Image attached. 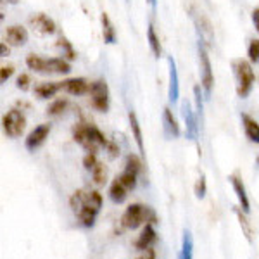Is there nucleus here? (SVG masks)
Instances as JSON below:
<instances>
[{
	"instance_id": "obj_1",
	"label": "nucleus",
	"mask_w": 259,
	"mask_h": 259,
	"mask_svg": "<svg viewBox=\"0 0 259 259\" xmlns=\"http://www.w3.org/2000/svg\"><path fill=\"white\" fill-rule=\"evenodd\" d=\"M102 194L99 190H76L69 199V206L81 227L92 228L102 209Z\"/></svg>"
},
{
	"instance_id": "obj_2",
	"label": "nucleus",
	"mask_w": 259,
	"mask_h": 259,
	"mask_svg": "<svg viewBox=\"0 0 259 259\" xmlns=\"http://www.w3.org/2000/svg\"><path fill=\"white\" fill-rule=\"evenodd\" d=\"M73 139L85 149V152L92 154H97L100 149H107V145H109V140L106 139V135L95 124L87 123V121H78L74 124Z\"/></svg>"
},
{
	"instance_id": "obj_3",
	"label": "nucleus",
	"mask_w": 259,
	"mask_h": 259,
	"mask_svg": "<svg viewBox=\"0 0 259 259\" xmlns=\"http://www.w3.org/2000/svg\"><path fill=\"white\" fill-rule=\"evenodd\" d=\"M26 66L33 73L38 74H69L71 73V61L66 57H40L36 54H30L26 57Z\"/></svg>"
},
{
	"instance_id": "obj_4",
	"label": "nucleus",
	"mask_w": 259,
	"mask_h": 259,
	"mask_svg": "<svg viewBox=\"0 0 259 259\" xmlns=\"http://www.w3.org/2000/svg\"><path fill=\"white\" fill-rule=\"evenodd\" d=\"M147 223H156V212L152 211V207L140 202L130 204L121 216V225L126 230H137Z\"/></svg>"
},
{
	"instance_id": "obj_5",
	"label": "nucleus",
	"mask_w": 259,
	"mask_h": 259,
	"mask_svg": "<svg viewBox=\"0 0 259 259\" xmlns=\"http://www.w3.org/2000/svg\"><path fill=\"white\" fill-rule=\"evenodd\" d=\"M233 71H235L237 78V95L240 99H247L249 94L252 92L254 81H256L252 62L247 59H237L233 62Z\"/></svg>"
},
{
	"instance_id": "obj_6",
	"label": "nucleus",
	"mask_w": 259,
	"mask_h": 259,
	"mask_svg": "<svg viewBox=\"0 0 259 259\" xmlns=\"http://www.w3.org/2000/svg\"><path fill=\"white\" fill-rule=\"evenodd\" d=\"M90 106L92 109H95L97 112H107L109 111V104H111V97H109V87H107V81L99 78L95 81H90Z\"/></svg>"
},
{
	"instance_id": "obj_7",
	"label": "nucleus",
	"mask_w": 259,
	"mask_h": 259,
	"mask_svg": "<svg viewBox=\"0 0 259 259\" xmlns=\"http://www.w3.org/2000/svg\"><path fill=\"white\" fill-rule=\"evenodd\" d=\"M197 50H199V64H200V85H202L204 95L209 97L212 94V87H214V74H212L211 59L204 41L199 40Z\"/></svg>"
},
{
	"instance_id": "obj_8",
	"label": "nucleus",
	"mask_w": 259,
	"mask_h": 259,
	"mask_svg": "<svg viewBox=\"0 0 259 259\" xmlns=\"http://www.w3.org/2000/svg\"><path fill=\"white\" fill-rule=\"evenodd\" d=\"M2 128L9 139H19L26 128V116L19 107L9 109L2 118Z\"/></svg>"
},
{
	"instance_id": "obj_9",
	"label": "nucleus",
	"mask_w": 259,
	"mask_h": 259,
	"mask_svg": "<svg viewBox=\"0 0 259 259\" xmlns=\"http://www.w3.org/2000/svg\"><path fill=\"white\" fill-rule=\"evenodd\" d=\"M28 23H30V26L33 28V31H36L41 36H50L57 31L56 21L52 18H49L47 14H44V12L31 14L30 19H28Z\"/></svg>"
},
{
	"instance_id": "obj_10",
	"label": "nucleus",
	"mask_w": 259,
	"mask_h": 259,
	"mask_svg": "<svg viewBox=\"0 0 259 259\" xmlns=\"http://www.w3.org/2000/svg\"><path fill=\"white\" fill-rule=\"evenodd\" d=\"M50 132H52V124L50 123L38 124L33 132H30V135H28L26 140H24V147H26V150L35 152L36 149H40L41 145L45 144V140L49 139Z\"/></svg>"
},
{
	"instance_id": "obj_11",
	"label": "nucleus",
	"mask_w": 259,
	"mask_h": 259,
	"mask_svg": "<svg viewBox=\"0 0 259 259\" xmlns=\"http://www.w3.org/2000/svg\"><path fill=\"white\" fill-rule=\"evenodd\" d=\"M61 89L69 95H76V97H81V95H87L90 90V81L83 76L78 78H66V80L61 81Z\"/></svg>"
},
{
	"instance_id": "obj_12",
	"label": "nucleus",
	"mask_w": 259,
	"mask_h": 259,
	"mask_svg": "<svg viewBox=\"0 0 259 259\" xmlns=\"http://www.w3.org/2000/svg\"><path fill=\"white\" fill-rule=\"evenodd\" d=\"M28 38H30V35H28L26 28L21 26V24L7 26L6 33H4V41H7L12 47H23V45H26Z\"/></svg>"
},
{
	"instance_id": "obj_13",
	"label": "nucleus",
	"mask_w": 259,
	"mask_h": 259,
	"mask_svg": "<svg viewBox=\"0 0 259 259\" xmlns=\"http://www.w3.org/2000/svg\"><path fill=\"white\" fill-rule=\"evenodd\" d=\"M230 183H232L233 190H235V195L239 199V206L244 209L245 212H250V200H249V195H247V190H245V185H244V180H242L239 175L233 173L230 175Z\"/></svg>"
},
{
	"instance_id": "obj_14",
	"label": "nucleus",
	"mask_w": 259,
	"mask_h": 259,
	"mask_svg": "<svg viewBox=\"0 0 259 259\" xmlns=\"http://www.w3.org/2000/svg\"><path fill=\"white\" fill-rule=\"evenodd\" d=\"M162 128H164V135L168 137V139H178L180 133H182L178 121L173 116V111H171L169 107L162 109Z\"/></svg>"
},
{
	"instance_id": "obj_15",
	"label": "nucleus",
	"mask_w": 259,
	"mask_h": 259,
	"mask_svg": "<svg viewBox=\"0 0 259 259\" xmlns=\"http://www.w3.org/2000/svg\"><path fill=\"white\" fill-rule=\"evenodd\" d=\"M183 118L187 123V139L190 140H197L199 137V123H197V116L192 111L190 102H183Z\"/></svg>"
},
{
	"instance_id": "obj_16",
	"label": "nucleus",
	"mask_w": 259,
	"mask_h": 259,
	"mask_svg": "<svg viewBox=\"0 0 259 259\" xmlns=\"http://www.w3.org/2000/svg\"><path fill=\"white\" fill-rule=\"evenodd\" d=\"M154 223H147L144 225V230H142V233L139 235V239L135 242V249L137 250H147L152 247L154 244H156L157 240V233L156 230L152 227Z\"/></svg>"
},
{
	"instance_id": "obj_17",
	"label": "nucleus",
	"mask_w": 259,
	"mask_h": 259,
	"mask_svg": "<svg viewBox=\"0 0 259 259\" xmlns=\"http://www.w3.org/2000/svg\"><path fill=\"white\" fill-rule=\"evenodd\" d=\"M168 66H169V89H168V99L171 104H177L180 97V83H178V69L177 62L173 57H168Z\"/></svg>"
},
{
	"instance_id": "obj_18",
	"label": "nucleus",
	"mask_w": 259,
	"mask_h": 259,
	"mask_svg": "<svg viewBox=\"0 0 259 259\" xmlns=\"http://www.w3.org/2000/svg\"><path fill=\"white\" fill-rule=\"evenodd\" d=\"M130 190L126 185L123 183V180H121L119 177H116L114 180H112L111 187H109V197L114 204H123L124 200H126Z\"/></svg>"
},
{
	"instance_id": "obj_19",
	"label": "nucleus",
	"mask_w": 259,
	"mask_h": 259,
	"mask_svg": "<svg viewBox=\"0 0 259 259\" xmlns=\"http://www.w3.org/2000/svg\"><path fill=\"white\" fill-rule=\"evenodd\" d=\"M233 212H235L237 221H239V225L242 228V235L245 237V240H247L249 244H252L254 242V228H252V225H250V221L247 218V212L242 209L240 206H233Z\"/></svg>"
},
{
	"instance_id": "obj_20",
	"label": "nucleus",
	"mask_w": 259,
	"mask_h": 259,
	"mask_svg": "<svg viewBox=\"0 0 259 259\" xmlns=\"http://www.w3.org/2000/svg\"><path fill=\"white\" fill-rule=\"evenodd\" d=\"M240 119H242V126H244L245 137H247L252 144L259 145V123L249 114H242Z\"/></svg>"
},
{
	"instance_id": "obj_21",
	"label": "nucleus",
	"mask_w": 259,
	"mask_h": 259,
	"mask_svg": "<svg viewBox=\"0 0 259 259\" xmlns=\"http://www.w3.org/2000/svg\"><path fill=\"white\" fill-rule=\"evenodd\" d=\"M59 90H62L61 81H44L35 87V95L40 100H49V99H52Z\"/></svg>"
},
{
	"instance_id": "obj_22",
	"label": "nucleus",
	"mask_w": 259,
	"mask_h": 259,
	"mask_svg": "<svg viewBox=\"0 0 259 259\" xmlns=\"http://www.w3.org/2000/svg\"><path fill=\"white\" fill-rule=\"evenodd\" d=\"M128 121H130V128H132V135L135 139V144L139 147L142 156H145V145H144V135H142V128H140V123H139V118L133 111L128 112Z\"/></svg>"
},
{
	"instance_id": "obj_23",
	"label": "nucleus",
	"mask_w": 259,
	"mask_h": 259,
	"mask_svg": "<svg viewBox=\"0 0 259 259\" xmlns=\"http://www.w3.org/2000/svg\"><path fill=\"white\" fill-rule=\"evenodd\" d=\"M100 24H102L104 44L114 45L116 44V30H114V24H112V21L107 12H102V14H100Z\"/></svg>"
},
{
	"instance_id": "obj_24",
	"label": "nucleus",
	"mask_w": 259,
	"mask_h": 259,
	"mask_svg": "<svg viewBox=\"0 0 259 259\" xmlns=\"http://www.w3.org/2000/svg\"><path fill=\"white\" fill-rule=\"evenodd\" d=\"M180 259H194V239H192L190 230H183Z\"/></svg>"
},
{
	"instance_id": "obj_25",
	"label": "nucleus",
	"mask_w": 259,
	"mask_h": 259,
	"mask_svg": "<svg viewBox=\"0 0 259 259\" xmlns=\"http://www.w3.org/2000/svg\"><path fill=\"white\" fill-rule=\"evenodd\" d=\"M147 40H149V47H150V50H152L154 57L159 59V57L162 56V45H161V40H159V36H157L156 28H154L152 23H150L149 28H147Z\"/></svg>"
},
{
	"instance_id": "obj_26",
	"label": "nucleus",
	"mask_w": 259,
	"mask_h": 259,
	"mask_svg": "<svg viewBox=\"0 0 259 259\" xmlns=\"http://www.w3.org/2000/svg\"><path fill=\"white\" fill-rule=\"evenodd\" d=\"M57 47L61 49L62 57H66L68 61H74V59H76V50H74L73 44H71V41L66 38V36H61L59 41H57Z\"/></svg>"
},
{
	"instance_id": "obj_27",
	"label": "nucleus",
	"mask_w": 259,
	"mask_h": 259,
	"mask_svg": "<svg viewBox=\"0 0 259 259\" xmlns=\"http://www.w3.org/2000/svg\"><path fill=\"white\" fill-rule=\"evenodd\" d=\"M68 106H69V100L68 99H57V100H54V102L47 107V114L52 116V118H56V116H61L62 112L68 109Z\"/></svg>"
},
{
	"instance_id": "obj_28",
	"label": "nucleus",
	"mask_w": 259,
	"mask_h": 259,
	"mask_svg": "<svg viewBox=\"0 0 259 259\" xmlns=\"http://www.w3.org/2000/svg\"><path fill=\"white\" fill-rule=\"evenodd\" d=\"M142 168H144V164H142L140 157L135 156V154H128L126 161H124V169L132 171V173H135V175H140L142 173Z\"/></svg>"
},
{
	"instance_id": "obj_29",
	"label": "nucleus",
	"mask_w": 259,
	"mask_h": 259,
	"mask_svg": "<svg viewBox=\"0 0 259 259\" xmlns=\"http://www.w3.org/2000/svg\"><path fill=\"white\" fill-rule=\"evenodd\" d=\"M90 175H92V178H94V183L95 185H104V183L107 182V171L106 168H104V164L102 162H97V164L94 166V169L90 171Z\"/></svg>"
},
{
	"instance_id": "obj_30",
	"label": "nucleus",
	"mask_w": 259,
	"mask_h": 259,
	"mask_svg": "<svg viewBox=\"0 0 259 259\" xmlns=\"http://www.w3.org/2000/svg\"><path fill=\"white\" fill-rule=\"evenodd\" d=\"M194 192H195V197L200 199V200L206 197V194H207V183H206V175H204V173H200L197 183H195V187H194Z\"/></svg>"
},
{
	"instance_id": "obj_31",
	"label": "nucleus",
	"mask_w": 259,
	"mask_h": 259,
	"mask_svg": "<svg viewBox=\"0 0 259 259\" xmlns=\"http://www.w3.org/2000/svg\"><path fill=\"white\" fill-rule=\"evenodd\" d=\"M247 57L252 64H257L259 62V38H254L249 41V47H247Z\"/></svg>"
},
{
	"instance_id": "obj_32",
	"label": "nucleus",
	"mask_w": 259,
	"mask_h": 259,
	"mask_svg": "<svg viewBox=\"0 0 259 259\" xmlns=\"http://www.w3.org/2000/svg\"><path fill=\"white\" fill-rule=\"evenodd\" d=\"M202 85H195L194 87V99H195V112H197V116H202V107H204V95H202Z\"/></svg>"
},
{
	"instance_id": "obj_33",
	"label": "nucleus",
	"mask_w": 259,
	"mask_h": 259,
	"mask_svg": "<svg viewBox=\"0 0 259 259\" xmlns=\"http://www.w3.org/2000/svg\"><path fill=\"white\" fill-rule=\"evenodd\" d=\"M16 87L21 90V92H28L31 89V78L30 74L26 73H21L18 78H16Z\"/></svg>"
},
{
	"instance_id": "obj_34",
	"label": "nucleus",
	"mask_w": 259,
	"mask_h": 259,
	"mask_svg": "<svg viewBox=\"0 0 259 259\" xmlns=\"http://www.w3.org/2000/svg\"><path fill=\"white\" fill-rule=\"evenodd\" d=\"M99 159H97V154H92V152H87V156L83 157V166H85L87 171H92L94 166L97 164Z\"/></svg>"
},
{
	"instance_id": "obj_35",
	"label": "nucleus",
	"mask_w": 259,
	"mask_h": 259,
	"mask_svg": "<svg viewBox=\"0 0 259 259\" xmlns=\"http://www.w3.org/2000/svg\"><path fill=\"white\" fill-rule=\"evenodd\" d=\"M14 74V66H2L0 68V81L7 83V80Z\"/></svg>"
},
{
	"instance_id": "obj_36",
	"label": "nucleus",
	"mask_w": 259,
	"mask_h": 259,
	"mask_svg": "<svg viewBox=\"0 0 259 259\" xmlns=\"http://www.w3.org/2000/svg\"><path fill=\"white\" fill-rule=\"evenodd\" d=\"M107 152H109V156L111 157H116L119 154V147L116 145V142H109V145H107Z\"/></svg>"
},
{
	"instance_id": "obj_37",
	"label": "nucleus",
	"mask_w": 259,
	"mask_h": 259,
	"mask_svg": "<svg viewBox=\"0 0 259 259\" xmlns=\"http://www.w3.org/2000/svg\"><path fill=\"white\" fill-rule=\"evenodd\" d=\"M250 18H252V24H254V28H256L257 35H259V7H256V9L252 11Z\"/></svg>"
},
{
	"instance_id": "obj_38",
	"label": "nucleus",
	"mask_w": 259,
	"mask_h": 259,
	"mask_svg": "<svg viewBox=\"0 0 259 259\" xmlns=\"http://www.w3.org/2000/svg\"><path fill=\"white\" fill-rule=\"evenodd\" d=\"M137 259H156V250L150 247L147 250H144V254H142V256H139Z\"/></svg>"
},
{
	"instance_id": "obj_39",
	"label": "nucleus",
	"mask_w": 259,
	"mask_h": 259,
	"mask_svg": "<svg viewBox=\"0 0 259 259\" xmlns=\"http://www.w3.org/2000/svg\"><path fill=\"white\" fill-rule=\"evenodd\" d=\"M9 54H11L9 44H7V41H2V44H0V56H2V57H7Z\"/></svg>"
},
{
	"instance_id": "obj_40",
	"label": "nucleus",
	"mask_w": 259,
	"mask_h": 259,
	"mask_svg": "<svg viewBox=\"0 0 259 259\" xmlns=\"http://www.w3.org/2000/svg\"><path fill=\"white\" fill-rule=\"evenodd\" d=\"M18 107H19L21 111H23V109H30V104H26V102H21V100H19V102H18Z\"/></svg>"
},
{
	"instance_id": "obj_41",
	"label": "nucleus",
	"mask_w": 259,
	"mask_h": 259,
	"mask_svg": "<svg viewBox=\"0 0 259 259\" xmlns=\"http://www.w3.org/2000/svg\"><path fill=\"white\" fill-rule=\"evenodd\" d=\"M150 7H156V0H147Z\"/></svg>"
},
{
	"instance_id": "obj_42",
	"label": "nucleus",
	"mask_w": 259,
	"mask_h": 259,
	"mask_svg": "<svg viewBox=\"0 0 259 259\" xmlns=\"http://www.w3.org/2000/svg\"><path fill=\"white\" fill-rule=\"evenodd\" d=\"M6 2H7V4H18L19 0H6Z\"/></svg>"
},
{
	"instance_id": "obj_43",
	"label": "nucleus",
	"mask_w": 259,
	"mask_h": 259,
	"mask_svg": "<svg viewBox=\"0 0 259 259\" xmlns=\"http://www.w3.org/2000/svg\"><path fill=\"white\" fill-rule=\"evenodd\" d=\"M257 164H259V156H257Z\"/></svg>"
}]
</instances>
